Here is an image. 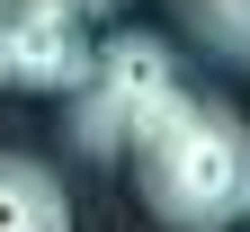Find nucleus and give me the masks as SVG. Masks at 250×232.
<instances>
[{"label": "nucleus", "mask_w": 250, "mask_h": 232, "mask_svg": "<svg viewBox=\"0 0 250 232\" xmlns=\"http://www.w3.org/2000/svg\"><path fill=\"white\" fill-rule=\"evenodd\" d=\"M170 89H188V81H179V54H170L161 36H143V27H125L116 45H99L89 81L72 89V143H81L89 161L134 152V134L161 116Z\"/></svg>", "instance_id": "obj_2"}, {"label": "nucleus", "mask_w": 250, "mask_h": 232, "mask_svg": "<svg viewBox=\"0 0 250 232\" xmlns=\"http://www.w3.org/2000/svg\"><path fill=\"white\" fill-rule=\"evenodd\" d=\"M170 9L188 18V36L206 54H224V63L250 72V0H170Z\"/></svg>", "instance_id": "obj_5"}, {"label": "nucleus", "mask_w": 250, "mask_h": 232, "mask_svg": "<svg viewBox=\"0 0 250 232\" xmlns=\"http://www.w3.org/2000/svg\"><path fill=\"white\" fill-rule=\"evenodd\" d=\"M125 161H134L143 206L170 232H232L250 214V125H241L232 98L170 89Z\"/></svg>", "instance_id": "obj_1"}, {"label": "nucleus", "mask_w": 250, "mask_h": 232, "mask_svg": "<svg viewBox=\"0 0 250 232\" xmlns=\"http://www.w3.org/2000/svg\"><path fill=\"white\" fill-rule=\"evenodd\" d=\"M0 232H72V196L45 161L0 152Z\"/></svg>", "instance_id": "obj_4"}, {"label": "nucleus", "mask_w": 250, "mask_h": 232, "mask_svg": "<svg viewBox=\"0 0 250 232\" xmlns=\"http://www.w3.org/2000/svg\"><path fill=\"white\" fill-rule=\"evenodd\" d=\"M89 45L81 18L62 9H27V0H0V89H27V98H72L89 81Z\"/></svg>", "instance_id": "obj_3"}, {"label": "nucleus", "mask_w": 250, "mask_h": 232, "mask_svg": "<svg viewBox=\"0 0 250 232\" xmlns=\"http://www.w3.org/2000/svg\"><path fill=\"white\" fill-rule=\"evenodd\" d=\"M27 9H62V18H99V9H116V0H27Z\"/></svg>", "instance_id": "obj_6"}]
</instances>
